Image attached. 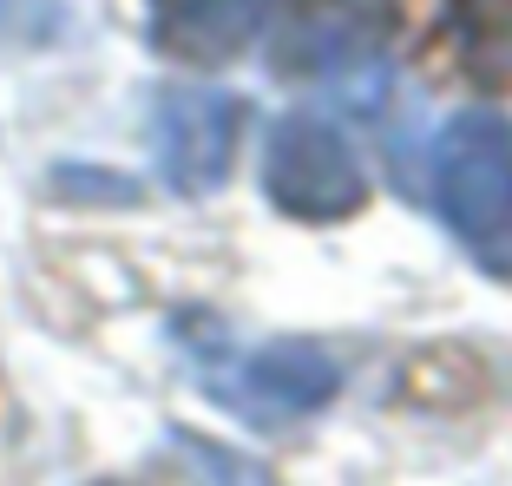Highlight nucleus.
Masks as SVG:
<instances>
[{"label": "nucleus", "mask_w": 512, "mask_h": 486, "mask_svg": "<svg viewBox=\"0 0 512 486\" xmlns=\"http://www.w3.org/2000/svg\"><path fill=\"white\" fill-rule=\"evenodd\" d=\"M197 375L224 401L230 414L256 427H283L302 414L329 408V395L342 388V368L316 342H263V349H237V342H191Z\"/></svg>", "instance_id": "obj_2"}, {"label": "nucleus", "mask_w": 512, "mask_h": 486, "mask_svg": "<svg viewBox=\"0 0 512 486\" xmlns=\"http://www.w3.org/2000/svg\"><path fill=\"white\" fill-rule=\"evenodd\" d=\"M394 0H302L276 40V66L316 86H355L388 73Z\"/></svg>", "instance_id": "obj_3"}, {"label": "nucleus", "mask_w": 512, "mask_h": 486, "mask_svg": "<svg viewBox=\"0 0 512 486\" xmlns=\"http://www.w3.org/2000/svg\"><path fill=\"white\" fill-rule=\"evenodd\" d=\"M467 60L493 79H512V0H473L467 14Z\"/></svg>", "instance_id": "obj_8"}, {"label": "nucleus", "mask_w": 512, "mask_h": 486, "mask_svg": "<svg viewBox=\"0 0 512 486\" xmlns=\"http://www.w3.org/2000/svg\"><path fill=\"white\" fill-rule=\"evenodd\" d=\"M243 99L224 86H171L151 112V152L171 191H217L230 178Z\"/></svg>", "instance_id": "obj_5"}, {"label": "nucleus", "mask_w": 512, "mask_h": 486, "mask_svg": "<svg viewBox=\"0 0 512 486\" xmlns=\"http://www.w3.org/2000/svg\"><path fill=\"white\" fill-rule=\"evenodd\" d=\"M276 0H145L151 14V40L165 46L171 60H191V66H217L230 53L263 33Z\"/></svg>", "instance_id": "obj_6"}, {"label": "nucleus", "mask_w": 512, "mask_h": 486, "mask_svg": "<svg viewBox=\"0 0 512 486\" xmlns=\"http://www.w3.org/2000/svg\"><path fill=\"white\" fill-rule=\"evenodd\" d=\"M178 467L191 486H276L270 473L256 467V460H243L237 447H217V441H197V434H178Z\"/></svg>", "instance_id": "obj_7"}, {"label": "nucleus", "mask_w": 512, "mask_h": 486, "mask_svg": "<svg viewBox=\"0 0 512 486\" xmlns=\"http://www.w3.org/2000/svg\"><path fill=\"white\" fill-rule=\"evenodd\" d=\"M427 184L460 250L512 276V125L499 112H453L427 145Z\"/></svg>", "instance_id": "obj_1"}, {"label": "nucleus", "mask_w": 512, "mask_h": 486, "mask_svg": "<svg viewBox=\"0 0 512 486\" xmlns=\"http://www.w3.org/2000/svg\"><path fill=\"white\" fill-rule=\"evenodd\" d=\"M263 184H270V204L289 217H342L362 204V158L342 138V125L316 119V112H289L276 119L270 145H263Z\"/></svg>", "instance_id": "obj_4"}]
</instances>
